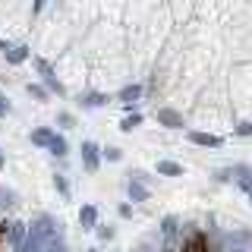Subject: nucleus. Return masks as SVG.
<instances>
[{
	"label": "nucleus",
	"instance_id": "nucleus-1",
	"mask_svg": "<svg viewBox=\"0 0 252 252\" xmlns=\"http://www.w3.org/2000/svg\"><path fill=\"white\" fill-rule=\"evenodd\" d=\"M224 252H252V230H233L224 236Z\"/></svg>",
	"mask_w": 252,
	"mask_h": 252
},
{
	"label": "nucleus",
	"instance_id": "nucleus-2",
	"mask_svg": "<svg viewBox=\"0 0 252 252\" xmlns=\"http://www.w3.org/2000/svg\"><path fill=\"white\" fill-rule=\"evenodd\" d=\"M35 69H38V73H41V79H44V85H47V89H51L54 94H63V85H60V79H57V76H54V69H51V63H47V60H41V57H38V60H35Z\"/></svg>",
	"mask_w": 252,
	"mask_h": 252
},
{
	"label": "nucleus",
	"instance_id": "nucleus-3",
	"mask_svg": "<svg viewBox=\"0 0 252 252\" xmlns=\"http://www.w3.org/2000/svg\"><path fill=\"white\" fill-rule=\"evenodd\" d=\"M82 164H85V170H98V164H101V148L94 145V142H82Z\"/></svg>",
	"mask_w": 252,
	"mask_h": 252
},
{
	"label": "nucleus",
	"instance_id": "nucleus-4",
	"mask_svg": "<svg viewBox=\"0 0 252 252\" xmlns=\"http://www.w3.org/2000/svg\"><path fill=\"white\" fill-rule=\"evenodd\" d=\"M158 123H161V126H167V129H183V117H180L177 110H170V107L158 110Z\"/></svg>",
	"mask_w": 252,
	"mask_h": 252
},
{
	"label": "nucleus",
	"instance_id": "nucleus-5",
	"mask_svg": "<svg viewBox=\"0 0 252 252\" xmlns=\"http://www.w3.org/2000/svg\"><path fill=\"white\" fill-rule=\"evenodd\" d=\"M117 98H120V104L129 110V107H136L139 104V98H142V85H126V89L117 94Z\"/></svg>",
	"mask_w": 252,
	"mask_h": 252
},
{
	"label": "nucleus",
	"instance_id": "nucleus-6",
	"mask_svg": "<svg viewBox=\"0 0 252 252\" xmlns=\"http://www.w3.org/2000/svg\"><path fill=\"white\" fill-rule=\"evenodd\" d=\"M189 142H192V145H205V148H220L224 145V139L211 136V132H189Z\"/></svg>",
	"mask_w": 252,
	"mask_h": 252
},
{
	"label": "nucleus",
	"instance_id": "nucleus-7",
	"mask_svg": "<svg viewBox=\"0 0 252 252\" xmlns=\"http://www.w3.org/2000/svg\"><path fill=\"white\" fill-rule=\"evenodd\" d=\"M79 224H82L85 230H92V227L98 224V208H94V205H82V211H79Z\"/></svg>",
	"mask_w": 252,
	"mask_h": 252
},
{
	"label": "nucleus",
	"instance_id": "nucleus-8",
	"mask_svg": "<svg viewBox=\"0 0 252 252\" xmlns=\"http://www.w3.org/2000/svg\"><path fill=\"white\" fill-rule=\"evenodd\" d=\"M158 173L161 177H183V167L177 161H158Z\"/></svg>",
	"mask_w": 252,
	"mask_h": 252
},
{
	"label": "nucleus",
	"instance_id": "nucleus-9",
	"mask_svg": "<svg viewBox=\"0 0 252 252\" xmlns=\"http://www.w3.org/2000/svg\"><path fill=\"white\" fill-rule=\"evenodd\" d=\"M6 60H10L13 66H16V63H22V60H29V47H26V44L10 47V51H6Z\"/></svg>",
	"mask_w": 252,
	"mask_h": 252
},
{
	"label": "nucleus",
	"instance_id": "nucleus-10",
	"mask_svg": "<svg viewBox=\"0 0 252 252\" xmlns=\"http://www.w3.org/2000/svg\"><path fill=\"white\" fill-rule=\"evenodd\" d=\"M107 101H110L107 94H101V92H89V94H85V101H82V104H85V107H104Z\"/></svg>",
	"mask_w": 252,
	"mask_h": 252
},
{
	"label": "nucleus",
	"instance_id": "nucleus-11",
	"mask_svg": "<svg viewBox=\"0 0 252 252\" xmlns=\"http://www.w3.org/2000/svg\"><path fill=\"white\" fill-rule=\"evenodd\" d=\"M126 189H129V199H136V202H142V199H148V189L142 186L139 180H129V186H126Z\"/></svg>",
	"mask_w": 252,
	"mask_h": 252
},
{
	"label": "nucleus",
	"instance_id": "nucleus-12",
	"mask_svg": "<svg viewBox=\"0 0 252 252\" xmlns=\"http://www.w3.org/2000/svg\"><path fill=\"white\" fill-rule=\"evenodd\" d=\"M236 180H240L243 192H246V195H249V202H252V177H249V167H240V173H236Z\"/></svg>",
	"mask_w": 252,
	"mask_h": 252
},
{
	"label": "nucleus",
	"instance_id": "nucleus-13",
	"mask_svg": "<svg viewBox=\"0 0 252 252\" xmlns=\"http://www.w3.org/2000/svg\"><path fill=\"white\" fill-rule=\"evenodd\" d=\"M183 252H208V246H205V236H202V233H195L192 240H189L186 246H183Z\"/></svg>",
	"mask_w": 252,
	"mask_h": 252
},
{
	"label": "nucleus",
	"instance_id": "nucleus-14",
	"mask_svg": "<svg viewBox=\"0 0 252 252\" xmlns=\"http://www.w3.org/2000/svg\"><path fill=\"white\" fill-rule=\"evenodd\" d=\"M51 139H54L51 129H35L32 132V142H35V145H51Z\"/></svg>",
	"mask_w": 252,
	"mask_h": 252
},
{
	"label": "nucleus",
	"instance_id": "nucleus-15",
	"mask_svg": "<svg viewBox=\"0 0 252 252\" xmlns=\"http://www.w3.org/2000/svg\"><path fill=\"white\" fill-rule=\"evenodd\" d=\"M26 230H29V227H26V224H19V220H16V224H10V240L16 243V246L22 243V236H26Z\"/></svg>",
	"mask_w": 252,
	"mask_h": 252
},
{
	"label": "nucleus",
	"instance_id": "nucleus-16",
	"mask_svg": "<svg viewBox=\"0 0 252 252\" xmlns=\"http://www.w3.org/2000/svg\"><path fill=\"white\" fill-rule=\"evenodd\" d=\"M139 123H142V117H139V114H126L123 120H120V129H123V132H129V129H136Z\"/></svg>",
	"mask_w": 252,
	"mask_h": 252
},
{
	"label": "nucleus",
	"instance_id": "nucleus-17",
	"mask_svg": "<svg viewBox=\"0 0 252 252\" xmlns=\"http://www.w3.org/2000/svg\"><path fill=\"white\" fill-rule=\"evenodd\" d=\"M47 148H51V152L57 155V158H63V155H66V139H63V136H54V139H51V145H47Z\"/></svg>",
	"mask_w": 252,
	"mask_h": 252
},
{
	"label": "nucleus",
	"instance_id": "nucleus-18",
	"mask_svg": "<svg viewBox=\"0 0 252 252\" xmlns=\"http://www.w3.org/2000/svg\"><path fill=\"white\" fill-rule=\"evenodd\" d=\"M164 240H167V243L177 240V220H173V218H164Z\"/></svg>",
	"mask_w": 252,
	"mask_h": 252
},
{
	"label": "nucleus",
	"instance_id": "nucleus-19",
	"mask_svg": "<svg viewBox=\"0 0 252 252\" xmlns=\"http://www.w3.org/2000/svg\"><path fill=\"white\" fill-rule=\"evenodd\" d=\"M26 92L32 94V98H38V101H44V98H47V92L41 89V85H29V89H26Z\"/></svg>",
	"mask_w": 252,
	"mask_h": 252
},
{
	"label": "nucleus",
	"instance_id": "nucleus-20",
	"mask_svg": "<svg viewBox=\"0 0 252 252\" xmlns=\"http://www.w3.org/2000/svg\"><path fill=\"white\" fill-rule=\"evenodd\" d=\"M104 158H107V161H120V148H104Z\"/></svg>",
	"mask_w": 252,
	"mask_h": 252
},
{
	"label": "nucleus",
	"instance_id": "nucleus-21",
	"mask_svg": "<svg viewBox=\"0 0 252 252\" xmlns=\"http://www.w3.org/2000/svg\"><path fill=\"white\" fill-rule=\"evenodd\" d=\"M236 136H252V120H249V123H240V126H236Z\"/></svg>",
	"mask_w": 252,
	"mask_h": 252
},
{
	"label": "nucleus",
	"instance_id": "nucleus-22",
	"mask_svg": "<svg viewBox=\"0 0 252 252\" xmlns=\"http://www.w3.org/2000/svg\"><path fill=\"white\" fill-rule=\"evenodd\" d=\"M6 110H10V98H6V94H0V117H3Z\"/></svg>",
	"mask_w": 252,
	"mask_h": 252
},
{
	"label": "nucleus",
	"instance_id": "nucleus-23",
	"mask_svg": "<svg viewBox=\"0 0 252 252\" xmlns=\"http://www.w3.org/2000/svg\"><path fill=\"white\" fill-rule=\"evenodd\" d=\"M54 183H57V189H60V192H63V195H66V192H69V189H66V180H63V177H54Z\"/></svg>",
	"mask_w": 252,
	"mask_h": 252
},
{
	"label": "nucleus",
	"instance_id": "nucleus-24",
	"mask_svg": "<svg viewBox=\"0 0 252 252\" xmlns=\"http://www.w3.org/2000/svg\"><path fill=\"white\" fill-rule=\"evenodd\" d=\"M44 252H63V243H60V240H57V243H54V246H47V249H44Z\"/></svg>",
	"mask_w": 252,
	"mask_h": 252
},
{
	"label": "nucleus",
	"instance_id": "nucleus-25",
	"mask_svg": "<svg viewBox=\"0 0 252 252\" xmlns=\"http://www.w3.org/2000/svg\"><path fill=\"white\" fill-rule=\"evenodd\" d=\"M3 233H10V224H6V220L0 224V236H3Z\"/></svg>",
	"mask_w": 252,
	"mask_h": 252
},
{
	"label": "nucleus",
	"instance_id": "nucleus-26",
	"mask_svg": "<svg viewBox=\"0 0 252 252\" xmlns=\"http://www.w3.org/2000/svg\"><path fill=\"white\" fill-rule=\"evenodd\" d=\"M47 3V0H35V13H41V6Z\"/></svg>",
	"mask_w": 252,
	"mask_h": 252
},
{
	"label": "nucleus",
	"instance_id": "nucleus-27",
	"mask_svg": "<svg viewBox=\"0 0 252 252\" xmlns=\"http://www.w3.org/2000/svg\"><path fill=\"white\" fill-rule=\"evenodd\" d=\"M0 170H3V152H0Z\"/></svg>",
	"mask_w": 252,
	"mask_h": 252
},
{
	"label": "nucleus",
	"instance_id": "nucleus-28",
	"mask_svg": "<svg viewBox=\"0 0 252 252\" xmlns=\"http://www.w3.org/2000/svg\"><path fill=\"white\" fill-rule=\"evenodd\" d=\"M0 47H3V54H6V51H10V47H6V44H3V41H0Z\"/></svg>",
	"mask_w": 252,
	"mask_h": 252
},
{
	"label": "nucleus",
	"instance_id": "nucleus-29",
	"mask_svg": "<svg viewBox=\"0 0 252 252\" xmlns=\"http://www.w3.org/2000/svg\"><path fill=\"white\" fill-rule=\"evenodd\" d=\"M92 252H94V249H92Z\"/></svg>",
	"mask_w": 252,
	"mask_h": 252
}]
</instances>
